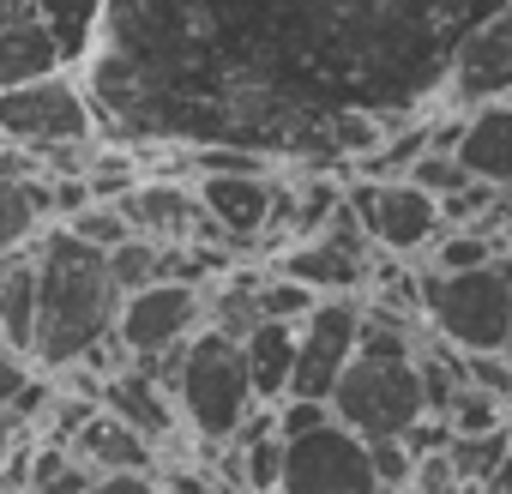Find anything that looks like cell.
Segmentation results:
<instances>
[{
	"label": "cell",
	"mask_w": 512,
	"mask_h": 494,
	"mask_svg": "<svg viewBox=\"0 0 512 494\" xmlns=\"http://www.w3.org/2000/svg\"><path fill=\"white\" fill-rule=\"evenodd\" d=\"M506 0H115L79 67L115 145H235L356 169L428 121Z\"/></svg>",
	"instance_id": "obj_1"
},
{
	"label": "cell",
	"mask_w": 512,
	"mask_h": 494,
	"mask_svg": "<svg viewBox=\"0 0 512 494\" xmlns=\"http://www.w3.org/2000/svg\"><path fill=\"white\" fill-rule=\"evenodd\" d=\"M121 284L109 272V254L79 241L67 223H43L37 235V350L31 362L49 374L85 368L103 344H115L121 326Z\"/></svg>",
	"instance_id": "obj_2"
},
{
	"label": "cell",
	"mask_w": 512,
	"mask_h": 494,
	"mask_svg": "<svg viewBox=\"0 0 512 494\" xmlns=\"http://www.w3.org/2000/svg\"><path fill=\"white\" fill-rule=\"evenodd\" d=\"M332 416L344 428H356L362 440H404L428 410L422 392V368H416V344H410V320L368 308L362 320V350L344 368L338 392H332Z\"/></svg>",
	"instance_id": "obj_3"
},
{
	"label": "cell",
	"mask_w": 512,
	"mask_h": 494,
	"mask_svg": "<svg viewBox=\"0 0 512 494\" xmlns=\"http://www.w3.org/2000/svg\"><path fill=\"white\" fill-rule=\"evenodd\" d=\"M422 320L458 356H512V254L476 272H422Z\"/></svg>",
	"instance_id": "obj_4"
},
{
	"label": "cell",
	"mask_w": 512,
	"mask_h": 494,
	"mask_svg": "<svg viewBox=\"0 0 512 494\" xmlns=\"http://www.w3.org/2000/svg\"><path fill=\"white\" fill-rule=\"evenodd\" d=\"M175 404H181V422L193 428L199 446H229L241 434V422L260 410V392H253V374H247V350L241 338L205 326L187 350H181V368H175Z\"/></svg>",
	"instance_id": "obj_5"
},
{
	"label": "cell",
	"mask_w": 512,
	"mask_h": 494,
	"mask_svg": "<svg viewBox=\"0 0 512 494\" xmlns=\"http://www.w3.org/2000/svg\"><path fill=\"white\" fill-rule=\"evenodd\" d=\"M0 139L25 145V151H43V145H91L97 139V109H91L85 79L55 73V79L19 85V91H0Z\"/></svg>",
	"instance_id": "obj_6"
},
{
	"label": "cell",
	"mask_w": 512,
	"mask_h": 494,
	"mask_svg": "<svg viewBox=\"0 0 512 494\" xmlns=\"http://www.w3.org/2000/svg\"><path fill=\"white\" fill-rule=\"evenodd\" d=\"M278 494H380L374 446L344 422L284 440V488Z\"/></svg>",
	"instance_id": "obj_7"
},
{
	"label": "cell",
	"mask_w": 512,
	"mask_h": 494,
	"mask_svg": "<svg viewBox=\"0 0 512 494\" xmlns=\"http://www.w3.org/2000/svg\"><path fill=\"white\" fill-rule=\"evenodd\" d=\"M205 332V290L199 284H145L139 296H127L115 344L127 362H163L175 350H187Z\"/></svg>",
	"instance_id": "obj_8"
},
{
	"label": "cell",
	"mask_w": 512,
	"mask_h": 494,
	"mask_svg": "<svg viewBox=\"0 0 512 494\" xmlns=\"http://www.w3.org/2000/svg\"><path fill=\"white\" fill-rule=\"evenodd\" d=\"M350 205L368 223L374 247L392 260H410V254H422V247H434L446 235L440 199L416 181H350Z\"/></svg>",
	"instance_id": "obj_9"
},
{
	"label": "cell",
	"mask_w": 512,
	"mask_h": 494,
	"mask_svg": "<svg viewBox=\"0 0 512 494\" xmlns=\"http://www.w3.org/2000/svg\"><path fill=\"white\" fill-rule=\"evenodd\" d=\"M362 320H368V308H356L350 296H326V302L302 320V350H296L290 398H320V404H332L344 368H350L356 350H362Z\"/></svg>",
	"instance_id": "obj_10"
},
{
	"label": "cell",
	"mask_w": 512,
	"mask_h": 494,
	"mask_svg": "<svg viewBox=\"0 0 512 494\" xmlns=\"http://www.w3.org/2000/svg\"><path fill=\"white\" fill-rule=\"evenodd\" d=\"M512 97V0L488 19L476 25V37L464 43L452 79H446V97H440V115H470L482 103H500Z\"/></svg>",
	"instance_id": "obj_11"
},
{
	"label": "cell",
	"mask_w": 512,
	"mask_h": 494,
	"mask_svg": "<svg viewBox=\"0 0 512 494\" xmlns=\"http://www.w3.org/2000/svg\"><path fill=\"white\" fill-rule=\"evenodd\" d=\"M199 205L217 217V229L229 235V247H260L278 211V181L272 175H199Z\"/></svg>",
	"instance_id": "obj_12"
},
{
	"label": "cell",
	"mask_w": 512,
	"mask_h": 494,
	"mask_svg": "<svg viewBox=\"0 0 512 494\" xmlns=\"http://www.w3.org/2000/svg\"><path fill=\"white\" fill-rule=\"evenodd\" d=\"M452 157L464 163L470 181H482V187H512V97L458 115V145H452Z\"/></svg>",
	"instance_id": "obj_13"
},
{
	"label": "cell",
	"mask_w": 512,
	"mask_h": 494,
	"mask_svg": "<svg viewBox=\"0 0 512 494\" xmlns=\"http://www.w3.org/2000/svg\"><path fill=\"white\" fill-rule=\"evenodd\" d=\"M103 410H115L127 428H139V434L157 446V440H169V434H175V410H181V404H175V392H169L151 368L127 362L121 374H109V380H103Z\"/></svg>",
	"instance_id": "obj_14"
},
{
	"label": "cell",
	"mask_w": 512,
	"mask_h": 494,
	"mask_svg": "<svg viewBox=\"0 0 512 494\" xmlns=\"http://www.w3.org/2000/svg\"><path fill=\"white\" fill-rule=\"evenodd\" d=\"M55 73H73V67H67L55 31L37 13H25V19H13L7 31H0V91H19V85L55 79Z\"/></svg>",
	"instance_id": "obj_15"
},
{
	"label": "cell",
	"mask_w": 512,
	"mask_h": 494,
	"mask_svg": "<svg viewBox=\"0 0 512 494\" xmlns=\"http://www.w3.org/2000/svg\"><path fill=\"white\" fill-rule=\"evenodd\" d=\"M247 374H253V392L260 404H284L290 398V380H296V350H302V326L296 320H260L247 338Z\"/></svg>",
	"instance_id": "obj_16"
},
{
	"label": "cell",
	"mask_w": 512,
	"mask_h": 494,
	"mask_svg": "<svg viewBox=\"0 0 512 494\" xmlns=\"http://www.w3.org/2000/svg\"><path fill=\"white\" fill-rule=\"evenodd\" d=\"M0 344L19 356L37 350V241L0 260Z\"/></svg>",
	"instance_id": "obj_17"
},
{
	"label": "cell",
	"mask_w": 512,
	"mask_h": 494,
	"mask_svg": "<svg viewBox=\"0 0 512 494\" xmlns=\"http://www.w3.org/2000/svg\"><path fill=\"white\" fill-rule=\"evenodd\" d=\"M73 452H79L97 476H115V470H151V458H157V446H151L139 428H127L115 410H97V416L79 428Z\"/></svg>",
	"instance_id": "obj_18"
},
{
	"label": "cell",
	"mask_w": 512,
	"mask_h": 494,
	"mask_svg": "<svg viewBox=\"0 0 512 494\" xmlns=\"http://www.w3.org/2000/svg\"><path fill=\"white\" fill-rule=\"evenodd\" d=\"M109 7H115V0H31V13L55 31V43H61L67 67H85V61H91V49H97V31H103Z\"/></svg>",
	"instance_id": "obj_19"
},
{
	"label": "cell",
	"mask_w": 512,
	"mask_h": 494,
	"mask_svg": "<svg viewBox=\"0 0 512 494\" xmlns=\"http://www.w3.org/2000/svg\"><path fill=\"white\" fill-rule=\"evenodd\" d=\"M91 488H97V476H91V464H85L73 446L43 440V446L31 452V488H25V494H91Z\"/></svg>",
	"instance_id": "obj_20"
},
{
	"label": "cell",
	"mask_w": 512,
	"mask_h": 494,
	"mask_svg": "<svg viewBox=\"0 0 512 494\" xmlns=\"http://www.w3.org/2000/svg\"><path fill=\"white\" fill-rule=\"evenodd\" d=\"M37 235H43V211L31 199V181H0V260H13Z\"/></svg>",
	"instance_id": "obj_21"
},
{
	"label": "cell",
	"mask_w": 512,
	"mask_h": 494,
	"mask_svg": "<svg viewBox=\"0 0 512 494\" xmlns=\"http://www.w3.org/2000/svg\"><path fill=\"white\" fill-rule=\"evenodd\" d=\"M506 458H512V434H506V428L470 434V440L458 434V440H452V470H458V482H470V488H488Z\"/></svg>",
	"instance_id": "obj_22"
},
{
	"label": "cell",
	"mask_w": 512,
	"mask_h": 494,
	"mask_svg": "<svg viewBox=\"0 0 512 494\" xmlns=\"http://www.w3.org/2000/svg\"><path fill=\"white\" fill-rule=\"evenodd\" d=\"M506 247L494 241V229H446L434 241V272H476L488 260H500Z\"/></svg>",
	"instance_id": "obj_23"
},
{
	"label": "cell",
	"mask_w": 512,
	"mask_h": 494,
	"mask_svg": "<svg viewBox=\"0 0 512 494\" xmlns=\"http://www.w3.org/2000/svg\"><path fill=\"white\" fill-rule=\"evenodd\" d=\"M320 302H326L320 290H308V284H296V278H284V272H266V278H260V320H296V326H302Z\"/></svg>",
	"instance_id": "obj_24"
},
{
	"label": "cell",
	"mask_w": 512,
	"mask_h": 494,
	"mask_svg": "<svg viewBox=\"0 0 512 494\" xmlns=\"http://www.w3.org/2000/svg\"><path fill=\"white\" fill-rule=\"evenodd\" d=\"M109 272H115L121 296H139V290H145V284H157V272H163V241L133 235L127 247H115V254H109Z\"/></svg>",
	"instance_id": "obj_25"
},
{
	"label": "cell",
	"mask_w": 512,
	"mask_h": 494,
	"mask_svg": "<svg viewBox=\"0 0 512 494\" xmlns=\"http://www.w3.org/2000/svg\"><path fill=\"white\" fill-rule=\"evenodd\" d=\"M446 422H452V434H494V428H506L500 422V398L494 392H482V386H470L464 380V392L452 398V410H446Z\"/></svg>",
	"instance_id": "obj_26"
},
{
	"label": "cell",
	"mask_w": 512,
	"mask_h": 494,
	"mask_svg": "<svg viewBox=\"0 0 512 494\" xmlns=\"http://www.w3.org/2000/svg\"><path fill=\"white\" fill-rule=\"evenodd\" d=\"M79 241H91V247H103V254H115V247H127L133 241V223L121 217V205H85L73 223H67Z\"/></svg>",
	"instance_id": "obj_27"
},
{
	"label": "cell",
	"mask_w": 512,
	"mask_h": 494,
	"mask_svg": "<svg viewBox=\"0 0 512 494\" xmlns=\"http://www.w3.org/2000/svg\"><path fill=\"white\" fill-rule=\"evenodd\" d=\"M326 422H338V416H332V404H320V398H284V404H278V434H284V440H302V434H314V428H326Z\"/></svg>",
	"instance_id": "obj_28"
},
{
	"label": "cell",
	"mask_w": 512,
	"mask_h": 494,
	"mask_svg": "<svg viewBox=\"0 0 512 494\" xmlns=\"http://www.w3.org/2000/svg\"><path fill=\"white\" fill-rule=\"evenodd\" d=\"M91 494H169V488H157L151 470H115V476H97Z\"/></svg>",
	"instance_id": "obj_29"
},
{
	"label": "cell",
	"mask_w": 512,
	"mask_h": 494,
	"mask_svg": "<svg viewBox=\"0 0 512 494\" xmlns=\"http://www.w3.org/2000/svg\"><path fill=\"white\" fill-rule=\"evenodd\" d=\"M31 386V368H25V356L19 350H0V410L7 404H19V392Z\"/></svg>",
	"instance_id": "obj_30"
},
{
	"label": "cell",
	"mask_w": 512,
	"mask_h": 494,
	"mask_svg": "<svg viewBox=\"0 0 512 494\" xmlns=\"http://www.w3.org/2000/svg\"><path fill=\"white\" fill-rule=\"evenodd\" d=\"M31 13V0H0V31H7L13 19H25Z\"/></svg>",
	"instance_id": "obj_31"
},
{
	"label": "cell",
	"mask_w": 512,
	"mask_h": 494,
	"mask_svg": "<svg viewBox=\"0 0 512 494\" xmlns=\"http://www.w3.org/2000/svg\"><path fill=\"white\" fill-rule=\"evenodd\" d=\"M488 494H512V458H506V464H500V476H494V482H488Z\"/></svg>",
	"instance_id": "obj_32"
},
{
	"label": "cell",
	"mask_w": 512,
	"mask_h": 494,
	"mask_svg": "<svg viewBox=\"0 0 512 494\" xmlns=\"http://www.w3.org/2000/svg\"><path fill=\"white\" fill-rule=\"evenodd\" d=\"M0 494H19V488H7V482H0Z\"/></svg>",
	"instance_id": "obj_33"
},
{
	"label": "cell",
	"mask_w": 512,
	"mask_h": 494,
	"mask_svg": "<svg viewBox=\"0 0 512 494\" xmlns=\"http://www.w3.org/2000/svg\"><path fill=\"white\" fill-rule=\"evenodd\" d=\"M380 494H398V488H380Z\"/></svg>",
	"instance_id": "obj_34"
}]
</instances>
